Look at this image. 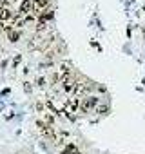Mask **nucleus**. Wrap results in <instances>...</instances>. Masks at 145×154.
Returning <instances> with one entry per match:
<instances>
[{"label":"nucleus","instance_id":"nucleus-1","mask_svg":"<svg viewBox=\"0 0 145 154\" xmlns=\"http://www.w3.org/2000/svg\"><path fill=\"white\" fill-rule=\"evenodd\" d=\"M36 125H38V129L42 131V134L45 136V138H49V140H53V141H56L58 138H56V134H54V127L53 125H47L45 122H36Z\"/></svg>","mask_w":145,"mask_h":154},{"label":"nucleus","instance_id":"nucleus-2","mask_svg":"<svg viewBox=\"0 0 145 154\" xmlns=\"http://www.w3.org/2000/svg\"><path fill=\"white\" fill-rule=\"evenodd\" d=\"M98 96H89V98H85L84 102H82V105H80V109H82V112H91L93 109H96L98 107Z\"/></svg>","mask_w":145,"mask_h":154},{"label":"nucleus","instance_id":"nucleus-3","mask_svg":"<svg viewBox=\"0 0 145 154\" xmlns=\"http://www.w3.org/2000/svg\"><path fill=\"white\" fill-rule=\"evenodd\" d=\"M33 9H35L33 0H22V2H20V8H18V13H20L22 17H27V15L33 13Z\"/></svg>","mask_w":145,"mask_h":154},{"label":"nucleus","instance_id":"nucleus-4","mask_svg":"<svg viewBox=\"0 0 145 154\" xmlns=\"http://www.w3.org/2000/svg\"><path fill=\"white\" fill-rule=\"evenodd\" d=\"M53 17H54V13L51 9H42V13L38 17V24H47L49 20H53Z\"/></svg>","mask_w":145,"mask_h":154},{"label":"nucleus","instance_id":"nucleus-5","mask_svg":"<svg viewBox=\"0 0 145 154\" xmlns=\"http://www.w3.org/2000/svg\"><path fill=\"white\" fill-rule=\"evenodd\" d=\"M9 24H11V27H13V29H20V27H24V26H26V22H24V17H22L20 13H15L13 20H11Z\"/></svg>","mask_w":145,"mask_h":154},{"label":"nucleus","instance_id":"nucleus-6","mask_svg":"<svg viewBox=\"0 0 145 154\" xmlns=\"http://www.w3.org/2000/svg\"><path fill=\"white\" fill-rule=\"evenodd\" d=\"M13 17H15V13H13L9 8L0 11V22H2V24H6V22H11V20H13Z\"/></svg>","mask_w":145,"mask_h":154},{"label":"nucleus","instance_id":"nucleus-7","mask_svg":"<svg viewBox=\"0 0 145 154\" xmlns=\"http://www.w3.org/2000/svg\"><path fill=\"white\" fill-rule=\"evenodd\" d=\"M8 40H9L11 44H17V42L20 40V31H18V29H15V31L8 33Z\"/></svg>","mask_w":145,"mask_h":154},{"label":"nucleus","instance_id":"nucleus-8","mask_svg":"<svg viewBox=\"0 0 145 154\" xmlns=\"http://www.w3.org/2000/svg\"><path fill=\"white\" fill-rule=\"evenodd\" d=\"M67 105H69V109H71L72 112H76V111L80 109V105H82V103H80V98H72Z\"/></svg>","mask_w":145,"mask_h":154},{"label":"nucleus","instance_id":"nucleus-9","mask_svg":"<svg viewBox=\"0 0 145 154\" xmlns=\"http://www.w3.org/2000/svg\"><path fill=\"white\" fill-rule=\"evenodd\" d=\"M78 149H76V145L75 143H67L63 149H62V154H75Z\"/></svg>","mask_w":145,"mask_h":154},{"label":"nucleus","instance_id":"nucleus-10","mask_svg":"<svg viewBox=\"0 0 145 154\" xmlns=\"http://www.w3.org/2000/svg\"><path fill=\"white\" fill-rule=\"evenodd\" d=\"M33 4L38 9H47V6L51 4V0H33Z\"/></svg>","mask_w":145,"mask_h":154},{"label":"nucleus","instance_id":"nucleus-11","mask_svg":"<svg viewBox=\"0 0 145 154\" xmlns=\"http://www.w3.org/2000/svg\"><path fill=\"white\" fill-rule=\"evenodd\" d=\"M44 118H45V123H47V125H54V116H53L51 112H45Z\"/></svg>","mask_w":145,"mask_h":154},{"label":"nucleus","instance_id":"nucleus-12","mask_svg":"<svg viewBox=\"0 0 145 154\" xmlns=\"http://www.w3.org/2000/svg\"><path fill=\"white\" fill-rule=\"evenodd\" d=\"M8 6H9L8 0H0V11H2V9H8Z\"/></svg>","mask_w":145,"mask_h":154},{"label":"nucleus","instance_id":"nucleus-13","mask_svg":"<svg viewBox=\"0 0 145 154\" xmlns=\"http://www.w3.org/2000/svg\"><path fill=\"white\" fill-rule=\"evenodd\" d=\"M35 20H36V18H35L33 15H27V17L24 18V22H26V24H29V22H35Z\"/></svg>","mask_w":145,"mask_h":154},{"label":"nucleus","instance_id":"nucleus-14","mask_svg":"<svg viewBox=\"0 0 145 154\" xmlns=\"http://www.w3.org/2000/svg\"><path fill=\"white\" fill-rule=\"evenodd\" d=\"M60 138H62V141L67 140V138H69V132H67V131H60Z\"/></svg>","mask_w":145,"mask_h":154},{"label":"nucleus","instance_id":"nucleus-15","mask_svg":"<svg viewBox=\"0 0 145 154\" xmlns=\"http://www.w3.org/2000/svg\"><path fill=\"white\" fill-rule=\"evenodd\" d=\"M60 78H62L60 74H53V78H51V82H53V84H58V82H60Z\"/></svg>","mask_w":145,"mask_h":154},{"label":"nucleus","instance_id":"nucleus-16","mask_svg":"<svg viewBox=\"0 0 145 154\" xmlns=\"http://www.w3.org/2000/svg\"><path fill=\"white\" fill-rule=\"evenodd\" d=\"M35 107H36V111H38V112H44V103H40V102H38Z\"/></svg>","mask_w":145,"mask_h":154},{"label":"nucleus","instance_id":"nucleus-17","mask_svg":"<svg viewBox=\"0 0 145 154\" xmlns=\"http://www.w3.org/2000/svg\"><path fill=\"white\" fill-rule=\"evenodd\" d=\"M107 109H109V107H107V105H105V107H103V105H102V107H98V112H102V114H103V112H107Z\"/></svg>","mask_w":145,"mask_h":154},{"label":"nucleus","instance_id":"nucleus-18","mask_svg":"<svg viewBox=\"0 0 145 154\" xmlns=\"http://www.w3.org/2000/svg\"><path fill=\"white\" fill-rule=\"evenodd\" d=\"M44 29H45V24H38L36 26V31H44Z\"/></svg>","mask_w":145,"mask_h":154},{"label":"nucleus","instance_id":"nucleus-19","mask_svg":"<svg viewBox=\"0 0 145 154\" xmlns=\"http://www.w3.org/2000/svg\"><path fill=\"white\" fill-rule=\"evenodd\" d=\"M20 60H22V56H15V60H13V65H17Z\"/></svg>","mask_w":145,"mask_h":154},{"label":"nucleus","instance_id":"nucleus-20","mask_svg":"<svg viewBox=\"0 0 145 154\" xmlns=\"http://www.w3.org/2000/svg\"><path fill=\"white\" fill-rule=\"evenodd\" d=\"M36 84H38V85H44V84H45V80H44V78H38V80H36Z\"/></svg>","mask_w":145,"mask_h":154},{"label":"nucleus","instance_id":"nucleus-21","mask_svg":"<svg viewBox=\"0 0 145 154\" xmlns=\"http://www.w3.org/2000/svg\"><path fill=\"white\" fill-rule=\"evenodd\" d=\"M75 154H82V152H80V150H76V152H75Z\"/></svg>","mask_w":145,"mask_h":154},{"label":"nucleus","instance_id":"nucleus-22","mask_svg":"<svg viewBox=\"0 0 145 154\" xmlns=\"http://www.w3.org/2000/svg\"><path fill=\"white\" fill-rule=\"evenodd\" d=\"M15 2H18V0H15ZM20 2H22V0H20Z\"/></svg>","mask_w":145,"mask_h":154}]
</instances>
